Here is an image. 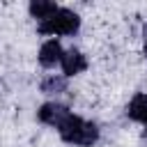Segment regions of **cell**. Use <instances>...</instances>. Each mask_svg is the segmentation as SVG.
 Segmentation results:
<instances>
[{
  "instance_id": "6da1fadb",
  "label": "cell",
  "mask_w": 147,
  "mask_h": 147,
  "mask_svg": "<svg viewBox=\"0 0 147 147\" xmlns=\"http://www.w3.org/2000/svg\"><path fill=\"white\" fill-rule=\"evenodd\" d=\"M57 133L64 142L78 145V147H92L99 140V126L94 122H87V119L74 115V113L57 126Z\"/></svg>"
},
{
  "instance_id": "7a4b0ae2",
  "label": "cell",
  "mask_w": 147,
  "mask_h": 147,
  "mask_svg": "<svg viewBox=\"0 0 147 147\" xmlns=\"http://www.w3.org/2000/svg\"><path fill=\"white\" fill-rule=\"evenodd\" d=\"M80 28V16L74 11V9H67V7H60L53 16H48L46 21H39L37 30L41 34H76Z\"/></svg>"
},
{
  "instance_id": "3957f363",
  "label": "cell",
  "mask_w": 147,
  "mask_h": 147,
  "mask_svg": "<svg viewBox=\"0 0 147 147\" xmlns=\"http://www.w3.org/2000/svg\"><path fill=\"white\" fill-rule=\"evenodd\" d=\"M71 115V110H69V106H64V103H57V101H46L39 110H37V117H39V122L41 124H48V126H60L67 117Z\"/></svg>"
},
{
  "instance_id": "277c9868",
  "label": "cell",
  "mask_w": 147,
  "mask_h": 147,
  "mask_svg": "<svg viewBox=\"0 0 147 147\" xmlns=\"http://www.w3.org/2000/svg\"><path fill=\"white\" fill-rule=\"evenodd\" d=\"M60 67H62L64 76H76V74L87 69V57L78 48H69V51H64V55L60 60Z\"/></svg>"
},
{
  "instance_id": "5b68a950",
  "label": "cell",
  "mask_w": 147,
  "mask_h": 147,
  "mask_svg": "<svg viewBox=\"0 0 147 147\" xmlns=\"http://www.w3.org/2000/svg\"><path fill=\"white\" fill-rule=\"evenodd\" d=\"M62 55H64V51H62L60 41H57V39H48V41H44V44H41V48H39V55H37V57H39V64H41V67L51 69V67L60 64Z\"/></svg>"
},
{
  "instance_id": "8992f818",
  "label": "cell",
  "mask_w": 147,
  "mask_h": 147,
  "mask_svg": "<svg viewBox=\"0 0 147 147\" xmlns=\"http://www.w3.org/2000/svg\"><path fill=\"white\" fill-rule=\"evenodd\" d=\"M126 117L147 126V94H145V92L133 94V99H131L129 106H126Z\"/></svg>"
},
{
  "instance_id": "52a82bcc",
  "label": "cell",
  "mask_w": 147,
  "mask_h": 147,
  "mask_svg": "<svg viewBox=\"0 0 147 147\" xmlns=\"http://www.w3.org/2000/svg\"><path fill=\"white\" fill-rule=\"evenodd\" d=\"M57 9H60V7H57L55 2H51V0H30V5H28L30 16L37 18V21H46V18L53 16Z\"/></svg>"
},
{
  "instance_id": "ba28073f",
  "label": "cell",
  "mask_w": 147,
  "mask_h": 147,
  "mask_svg": "<svg viewBox=\"0 0 147 147\" xmlns=\"http://www.w3.org/2000/svg\"><path fill=\"white\" fill-rule=\"evenodd\" d=\"M41 94H62L67 92V76H46L39 85Z\"/></svg>"
},
{
  "instance_id": "9c48e42d",
  "label": "cell",
  "mask_w": 147,
  "mask_h": 147,
  "mask_svg": "<svg viewBox=\"0 0 147 147\" xmlns=\"http://www.w3.org/2000/svg\"><path fill=\"white\" fill-rule=\"evenodd\" d=\"M142 44H145V51H147V23L142 25Z\"/></svg>"
},
{
  "instance_id": "30bf717a",
  "label": "cell",
  "mask_w": 147,
  "mask_h": 147,
  "mask_svg": "<svg viewBox=\"0 0 147 147\" xmlns=\"http://www.w3.org/2000/svg\"><path fill=\"white\" fill-rule=\"evenodd\" d=\"M145 138H147V126H145Z\"/></svg>"
},
{
  "instance_id": "8fae6325",
  "label": "cell",
  "mask_w": 147,
  "mask_h": 147,
  "mask_svg": "<svg viewBox=\"0 0 147 147\" xmlns=\"http://www.w3.org/2000/svg\"><path fill=\"white\" fill-rule=\"evenodd\" d=\"M145 57H147V51H145Z\"/></svg>"
}]
</instances>
